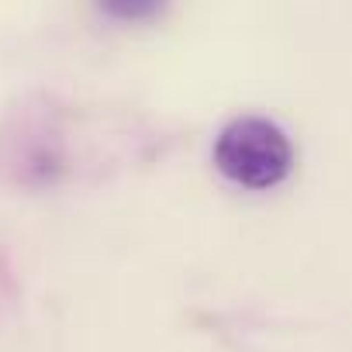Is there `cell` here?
<instances>
[{"label": "cell", "mask_w": 352, "mask_h": 352, "mask_svg": "<svg viewBox=\"0 0 352 352\" xmlns=\"http://www.w3.org/2000/svg\"><path fill=\"white\" fill-rule=\"evenodd\" d=\"M100 11L111 14L114 21H152L155 14H162L166 0H97Z\"/></svg>", "instance_id": "2"}, {"label": "cell", "mask_w": 352, "mask_h": 352, "mask_svg": "<svg viewBox=\"0 0 352 352\" xmlns=\"http://www.w3.org/2000/svg\"><path fill=\"white\" fill-rule=\"evenodd\" d=\"M297 152L290 135L263 118V114H242L228 121L214 138V166L225 180L245 190H273L294 173Z\"/></svg>", "instance_id": "1"}]
</instances>
